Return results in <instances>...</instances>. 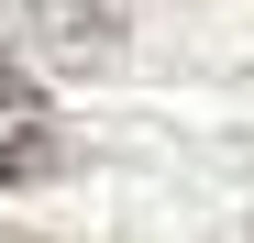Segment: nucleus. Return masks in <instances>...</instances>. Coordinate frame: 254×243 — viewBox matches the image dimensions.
Listing matches in <instances>:
<instances>
[{
	"label": "nucleus",
	"instance_id": "2",
	"mask_svg": "<svg viewBox=\"0 0 254 243\" xmlns=\"http://www.w3.org/2000/svg\"><path fill=\"white\" fill-rule=\"evenodd\" d=\"M56 166H66V133H56L45 89L0 56V188H33V177H56Z\"/></svg>",
	"mask_w": 254,
	"mask_h": 243
},
{
	"label": "nucleus",
	"instance_id": "1",
	"mask_svg": "<svg viewBox=\"0 0 254 243\" xmlns=\"http://www.w3.org/2000/svg\"><path fill=\"white\" fill-rule=\"evenodd\" d=\"M122 11L111 0H0V56H56V66H111Z\"/></svg>",
	"mask_w": 254,
	"mask_h": 243
}]
</instances>
